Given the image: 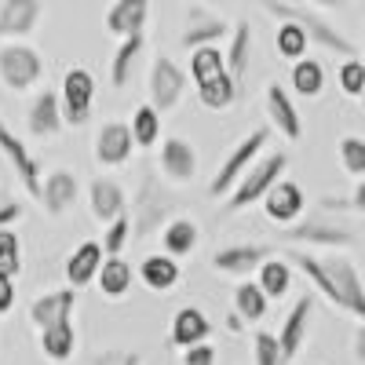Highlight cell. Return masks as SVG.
<instances>
[{"instance_id":"8d00e7d4","label":"cell","mask_w":365,"mask_h":365,"mask_svg":"<svg viewBox=\"0 0 365 365\" xmlns=\"http://www.w3.org/2000/svg\"><path fill=\"white\" fill-rule=\"evenodd\" d=\"M223 70H227L223 66V51L216 44H205V48L190 51V77H194V84H205V81H212Z\"/></svg>"},{"instance_id":"b9f144b4","label":"cell","mask_w":365,"mask_h":365,"mask_svg":"<svg viewBox=\"0 0 365 365\" xmlns=\"http://www.w3.org/2000/svg\"><path fill=\"white\" fill-rule=\"evenodd\" d=\"M340 161H344V168H347L354 179L365 175V143H361L358 135L340 139Z\"/></svg>"},{"instance_id":"d6a6232c","label":"cell","mask_w":365,"mask_h":365,"mask_svg":"<svg viewBox=\"0 0 365 365\" xmlns=\"http://www.w3.org/2000/svg\"><path fill=\"white\" fill-rule=\"evenodd\" d=\"M96 282H99V289H103V296H125L128 289H132V267L120 259V256H106L103 263H99V270H96Z\"/></svg>"},{"instance_id":"d590c367","label":"cell","mask_w":365,"mask_h":365,"mask_svg":"<svg viewBox=\"0 0 365 365\" xmlns=\"http://www.w3.org/2000/svg\"><path fill=\"white\" fill-rule=\"evenodd\" d=\"M128 132H132V143H135V146L150 150V146L161 139V113H158L154 106H139V110L132 113Z\"/></svg>"},{"instance_id":"5bb4252c","label":"cell","mask_w":365,"mask_h":365,"mask_svg":"<svg viewBox=\"0 0 365 365\" xmlns=\"http://www.w3.org/2000/svg\"><path fill=\"white\" fill-rule=\"evenodd\" d=\"M132 132L128 125H120V120H110V125L99 128L96 135V161L106 165V168H117V165H125L132 158Z\"/></svg>"},{"instance_id":"e575fe53","label":"cell","mask_w":365,"mask_h":365,"mask_svg":"<svg viewBox=\"0 0 365 365\" xmlns=\"http://www.w3.org/2000/svg\"><path fill=\"white\" fill-rule=\"evenodd\" d=\"M234 314H237L241 322H259V318L267 314V296L259 292L256 282H241V285L234 289Z\"/></svg>"},{"instance_id":"ab89813d","label":"cell","mask_w":365,"mask_h":365,"mask_svg":"<svg viewBox=\"0 0 365 365\" xmlns=\"http://www.w3.org/2000/svg\"><path fill=\"white\" fill-rule=\"evenodd\" d=\"M128 237H132V216L128 212H120L117 220H110L106 223V234H103V256H120L125 252V245H128Z\"/></svg>"},{"instance_id":"ba28073f","label":"cell","mask_w":365,"mask_h":365,"mask_svg":"<svg viewBox=\"0 0 365 365\" xmlns=\"http://www.w3.org/2000/svg\"><path fill=\"white\" fill-rule=\"evenodd\" d=\"M175 208V197L158 182V175H143V187L135 194V208L128 212L132 223H135V234H150L158 230V223H168V212Z\"/></svg>"},{"instance_id":"ee69618b","label":"cell","mask_w":365,"mask_h":365,"mask_svg":"<svg viewBox=\"0 0 365 365\" xmlns=\"http://www.w3.org/2000/svg\"><path fill=\"white\" fill-rule=\"evenodd\" d=\"M322 208L325 212H354V216H361L365 212V182L358 179V187L351 190V197H322Z\"/></svg>"},{"instance_id":"4dcf8cb0","label":"cell","mask_w":365,"mask_h":365,"mask_svg":"<svg viewBox=\"0 0 365 365\" xmlns=\"http://www.w3.org/2000/svg\"><path fill=\"white\" fill-rule=\"evenodd\" d=\"M292 88L303 99H318L325 91V66L318 63V58H307V55L296 58L292 63Z\"/></svg>"},{"instance_id":"4fadbf2b","label":"cell","mask_w":365,"mask_h":365,"mask_svg":"<svg viewBox=\"0 0 365 365\" xmlns=\"http://www.w3.org/2000/svg\"><path fill=\"white\" fill-rule=\"evenodd\" d=\"M41 0H0V37L19 41L29 37L41 22Z\"/></svg>"},{"instance_id":"7c38bea8","label":"cell","mask_w":365,"mask_h":365,"mask_svg":"<svg viewBox=\"0 0 365 365\" xmlns=\"http://www.w3.org/2000/svg\"><path fill=\"white\" fill-rule=\"evenodd\" d=\"M311 322H314V299L303 292L296 299V307L289 311L282 332H278V347H282V361H292L299 354V347L307 344V332H311Z\"/></svg>"},{"instance_id":"c3c4849f","label":"cell","mask_w":365,"mask_h":365,"mask_svg":"<svg viewBox=\"0 0 365 365\" xmlns=\"http://www.w3.org/2000/svg\"><path fill=\"white\" fill-rule=\"evenodd\" d=\"M22 220V205L19 201H0V227H11Z\"/></svg>"},{"instance_id":"9a60e30c","label":"cell","mask_w":365,"mask_h":365,"mask_svg":"<svg viewBox=\"0 0 365 365\" xmlns=\"http://www.w3.org/2000/svg\"><path fill=\"white\" fill-rule=\"evenodd\" d=\"M88 208H91V216H96L99 223H110L117 220L120 212H128V201H125V190H120V182L117 179H91V187H88Z\"/></svg>"},{"instance_id":"f6af8a7d","label":"cell","mask_w":365,"mask_h":365,"mask_svg":"<svg viewBox=\"0 0 365 365\" xmlns=\"http://www.w3.org/2000/svg\"><path fill=\"white\" fill-rule=\"evenodd\" d=\"M182 365H216V347H212V344L182 347Z\"/></svg>"},{"instance_id":"3957f363","label":"cell","mask_w":365,"mask_h":365,"mask_svg":"<svg viewBox=\"0 0 365 365\" xmlns=\"http://www.w3.org/2000/svg\"><path fill=\"white\" fill-rule=\"evenodd\" d=\"M285 165H289V158L285 154H270V158H256L245 172H241V179L234 182V190L227 194V208L230 212H241V208H249V205H256L274 182L282 179V172H285Z\"/></svg>"},{"instance_id":"ffe728a7","label":"cell","mask_w":365,"mask_h":365,"mask_svg":"<svg viewBox=\"0 0 365 365\" xmlns=\"http://www.w3.org/2000/svg\"><path fill=\"white\" fill-rule=\"evenodd\" d=\"M77 194H81L77 175H70V172H51L48 179H41V197H37V201L44 205L48 216H63L66 208H73Z\"/></svg>"},{"instance_id":"2e32d148","label":"cell","mask_w":365,"mask_h":365,"mask_svg":"<svg viewBox=\"0 0 365 365\" xmlns=\"http://www.w3.org/2000/svg\"><path fill=\"white\" fill-rule=\"evenodd\" d=\"M227 34H230V26H227L220 15H208V11H201V8H190L187 29H182L179 44L187 48V51H194V48H205V44H220Z\"/></svg>"},{"instance_id":"e0dca14e","label":"cell","mask_w":365,"mask_h":365,"mask_svg":"<svg viewBox=\"0 0 365 365\" xmlns=\"http://www.w3.org/2000/svg\"><path fill=\"white\" fill-rule=\"evenodd\" d=\"M249 58H252V26H249V22H237V26L230 29V48H227V55H223V66H227L230 81L237 84V96L245 91Z\"/></svg>"},{"instance_id":"277c9868","label":"cell","mask_w":365,"mask_h":365,"mask_svg":"<svg viewBox=\"0 0 365 365\" xmlns=\"http://www.w3.org/2000/svg\"><path fill=\"white\" fill-rule=\"evenodd\" d=\"M91 99H96V77L84 66H70L58 91V110H63V125H88L91 120Z\"/></svg>"},{"instance_id":"60d3db41","label":"cell","mask_w":365,"mask_h":365,"mask_svg":"<svg viewBox=\"0 0 365 365\" xmlns=\"http://www.w3.org/2000/svg\"><path fill=\"white\" fill-rule=\"evenodd\" d=\"M336 81H340V88L347 91L351 99H358L361 91H365V63H361V58H344Z\"/></svg>"},{"instance_id":"1f68e13d","label":"cell","mask_w":365,"mask_h":365,"mask_svg":"<svg viewBox=\"0 0 365 365\" xmlns=\"http://www.w3.org/2000/svg\"><path fill=\"white\" fill-rule=\"evenodd\" d=\"M143 44H146L143 34L120 37V44H117V51H113V63H110V84H113V88H125V84H128L132 66H135V58H139Z\"/></svg>"},{"instance_id":"9c48e42d","label":"cell","mask_w":365,"mask_h":365,"mask_svg":"<svg viewBox=\"0 0 365 365\" xmlns=\"http://www.w3.org/2000/svg\"><path fill=\"white\" fill-rule=\"evenodd\" d=\"M150 106H154L158 113H168L179 106L182 91H187V73H182L168 55H158L154 63H150Z\"/></svg>"},{"instance_id":"74e56055","label":"cell","mask_w":365,"mask_h":365,"mask_svg":"<svg viewBox=\"0 0 365 365\" xmlns=\"http://www.w3.org/2000/svg\"><path fill=\"white\" fill-rule=\"evenodd\" d=\"M274 48H278V55L282 58H289V63H296V58H303L307 55V48H311V41H307V34L296 26V22H278V37H274Z\"/></svg>"},{"instance_id":"484cf974","label":"cell","mask_w":365,"mask_h":365,"mask_svg":"<svg viewBox=\"0 0 365 365\" xmlns=\"http://www.w3.org/2000/svg\"><path fill=\"white\" fill-rule=\"evenodd\" d=\"M208 332H212V322L205 318V311H197V307H182V311H175V318H172V344H175V347L205 344V340H208Z\"/></svg>"},{"instance_id":"cb8c5ba5","label":"cell","mask_w":365,"mask_h":365,"mask_svg":"<svg viewBox=\"0 0 365 365\" xmlns=\"http://www.w3.org/2000/svg\"><path fill=\"white\" fill-rule=\"evenodd\" d=\"M26 125L34 135L41 139H51L63 132V110H58V91H41V96L34 99V106H29V117Z\"/></svg>"},{"instance_id":"f1b7e54d","label":"cell","mask_w":365,"mask_h":365,"mask_svg":"<svg viewBox=\"0 0 365 365\" xmlns=\"http://www.w3.org/2000/svg\"><path fill=\"white\" fill-rule=\"evenodd\" d=\"M256 285H259V292L267 296V299H282L285 292H289V285H292V267H289V259H263L259 267H256Z\"/></svg>"},{"instance_id":"7402d4cb","label":"cell","mask_w":365,"mask_h":365,"mask_svg":"<svg viewBox=\"0 0 365 365\" xmlns=\"http://www.w3.org/2000/svg\"><path fill=\"white\" fill-rule=\"evenodd\" d=\"M150 19V0H113V8L106 11V29L113 37H132L143 34Z\"/></svg>"},{"instance_id":"836d02e7","label":"cell","mask_w":365,"mask_h":365,"mask_svg":"<svg viewBox=\"0 0 365 365\" xmlns=\"http://www.w3.org/2000/svg\"><path fill=\"white\" fill-rule=\"evenodd\" d=\"M197 99H201L205 110H230V106L237 103V84H234L230 73L223 70V73H216L212 81L197 84Z\"/></svg>"},{"instance_id":"4316f807","label":"cell","mask_w":365,"mask_h":365,"mask_svg":"<svg viewBox=\"0 0 365 365\" xmlns=\"http://www.w3.org/2000/svg\"><path fill=\"white\" fill-rule=\"evenodd\" d=\"M139 282L150 289V292H168V289H175V282H179V259H172V256H146L143 259V267H139Z\"/></svg>"},{"instance_id":"f546056e","label":"cell","mask_w":365,"mask_h":365,"mask_svg":"<svg viewBox=\"0 0 365 365\" xmlns=\"http://www.w3.org/2000/svg\"><path fill=\"white\" fill-rule=\"evenodd\" d=\"M73 347H77L73 322H55V325H44L41 329V351L51 361H70L73 358Z\"/></svg>"},{"instance_id":"bcb514c9","label":"cell","mask_w":365,"mask_h":365,"mask_svg":"<svg viewBox=\"0 0 365 365\" xmlns=\"http://www.w3.org/2000/svg\"><path fill=\"white\" fill-rule=\"evenodd\" d=\"M96 365H139V354L135 351H103L96 358Z\"/></svg>"},{"instance_id":"30bf717a","label":"cell","mask_w":365,"mask_h":365,"mask_svg":"<svg viewBox=\"0 0 365 365\" xmlns=\"http://www.w3.org/2000/svg\"><path fill=\"white\" fill-rule=\"evenodd\" d=\"M259 201H263L267 220H274V223H296L303 216V208H307V194L292 179H278Z\"/></svg>"},{"instance_id":"7a4b0ae2","label":"cell","mask_w":365,"mask_h":365,"mask_svg":"<svg viewBox=\"0 0 365 365\" xmlns=\"http://www.w3.org/2000/svg\"><path fill=\"white\" fill-rule=\"evenodd\" d=\"M318 267L325 274V282L332 289L329 303H336L340 311H351L354 318H365V289H361V274L347 256H318Z\"/></svg>"},{"instance_id":"83f0119b","label":"cell","mask_w":365,"mask_h":365,"mask_svg":"<svg viewBox=\"0 0 365 365\" xmlns=\"http://www.w3.org/2000/svg\"><path fill=\"white\" fill-rule=\"evenodd\" d=\"M197 223L194 220H187V216H175V220H168V227H165V234H161V241H165V256H172V259H182V256H190L194 249H197Z\"/></svg>"},{"instance_id":"ac0fdd59","label":"cell","mask_w":365,"mask_h":365,"mask_svg":"<svg viewBox=\"0 0 365 365\" xmlns=\"http://www.w3.org/2000/svg\"><path fill=\"white\" fill-rule=\"evenodd\" d=\"M161 172L175 182H190L197 175V150L187 139H165L161 143Z\"/></svg>"},{"instance_id":"d6986e66","label":"cell","mask_w":365,"mask_h":365,"mask_svg":"<svg viewBox=\"0 0 365 365\" xmlns=\"http://www.w3.org/2000/svg\"><path fill=\"white\" fill-rule=\"evenodd\" d=\"M267 113H270V125L278 128V135H285L289 143L299 139L303 125H299V110L292 106L289 91L282 84H267Z\"/></svg>"},{"instance_id":"6da1fadb","label":"cell","mask_w":365,"mask_h":365,"mask_svg":"<svg viewBox=\"0 0 365 365\" xmlns=\"http://www.w3.org/2000/svg\"><path fill=\"white\" fill-rule=\"evenodd\" d=\"M259 8L274 19H285V22H296L303 34H307V41H314L318 48L325 51H336L344 58H358V44L351 37H344L336 26H329L318 11H307V8H296V4H285V0H259Z\"/></svg>"},{"instance_id":"d4e9b609","label":"cell","mask_w":365,"mask_h":365,"mask_svg":"<svg viewBox=\"0 0 365 365\" xmlns=\"http://www.w3.org/2000/svg\"><path fill=\"white\" fill-rule=\"evenodd\" d=\"M103 259L106 256H103L99 241H84V245H77L70 252V259H66V282H70V289H84V285L96 282V270H99Z\"/></svg>"},{"instance_id":"681fc988","label":"cell","mask_w":365,"mask_h":365,"mask_svg":"<svg viewBox=\"0 0 365 365\" xmlns=\"http://www.w3.org/2000/svg\"><path fill=\"white\" fill-rule=\"evenodd\" d=\"M311 4H318V8H347L351 0H311Z\"/></svg>"},{"instance_id":"f907efd6","label":"cell","mask_w":365,"mask_h":365,"mask_svg":"<svg viewBox=\"0 0 365 365\" xmlns=\"http://www.w3.org/2000/svg\"><path fill=\"white\" fill-rule=\"evenodd\" d=\"M208 4H223V0H208Z\"/></svg>"},{"instance_id":"52a82bcc","label":"cell","mask_w":365,"mask_h":365,"mask_svg":"<svg viewBox=\"0 0 365 365\" xmlns=\"http://www.w3.org/2000/svg\"><path fill=\"white\" fill-rule=\"evenodd\" d=\"M267 143H270V128H267V125H263V128H256L252 135L241 139V143L230 150V158L223 161V168L216 172V179L208 182V194H212V197L230 194V190H234V182L241 179V172H245V168L263 154V146H267Z\"/></svg>"},{"instance_id":"5b68a950","label":"cell","mask_w":365,"mask_h":365,"mask_svg":"<svg viewBox=\"0 0 365 365\" xmlns=\"http://www.w3.org/2000/svg\"><path fill=\"white\" fill-rule=\"evenodd\" d=\"M285 241L292 245H314V249H354L358 230L332 223V220H303V223H285L282 230Z\"/></svg>"},{"instance_id":"44dd1931","label":"cell","mask_w":365,"mask_h":365,"mask_svg":"<svg viewBox=\"0 0 365 365\" xmlns=\"http://www.w3.org/2000/svg\"><path fill=\"white\" fill-rule=\"evenodd\" d=\"M267 256H270L267 245H227L212 256V267L223 270V274H234V278H249Z\"/></svg>"},{"instance_id":"8fae6325","label":"cell","mask_w":365,"mask_h":365,"mask_svg":"<svg viewBox=\"0 0 365 365\" xmlns=\"http://www.w3.org/2000/svg\"><path fill=\"white\" fill-rule=\"evenodd\" d=\"M0 154L15 165V175L22 179V187L34 197H41V165H37L34 154H29V146L4 125V120H0Z\"/></svg>"},{"instance_id":"f35d334b","label":"cell","mask_w":365,"mask_h":365,"mask_svg":"<svg viewBox=\"0 0 365 365\" xmlns=\"http://www.w3.org/2000/svg\"><path fill=\"white\" fill-rule=\"evenodd\" d=\"M19 270H22V241L11 227H0V274L19 278Z\"/></svg>"},{"instance_id":"8992f818","label":"cell","mask_w":365,"mask_h":365,"mask_svg":"<svg viewBox=\"0 0 365 365\" xmlns=\"http://www.w3.org/2000/svg\"><path fill=\"white\" fill-rule=\"evenodd\" d=\"M41 77H44V58L37 55V48H29L22 41L0 48V81L11 91H29Z\"/></svg>"},{"instance_id":"7dc6e473","label":"cell","mask_w":365,"mask_h":365,"mask_svg":"<svg viewBox=\"0 0 365 365\" xmlns=\"http://www.w3.org/2000/svg\"><path fill=\"white\" fill-rule=\"evenodd\" d=\"M11 303H15V278L0 274V314H8Z\"/></svg>"},{"instance_id":"603a6c76","label":"cell","mask_w":365,"mask_h":365,"mask_svg":"<svg viewBox=\"0 0 365 365\" xmlns=\"http://www.w3.org/2000/svg\"><path fill=\"white\" fill-rule=\"evenodd\" d=\"M73 307H77V289H58V292H48V296L34 299L29 318H34L37 329H44V325H55V322H70Z\"/></svg>"},{"instance_id":"7bdbcfd3","label":"cell","mask_w":365,"mask_h":365,"mask_svg":"<svg viewBox=\"0 0 365 365\" xmlns=\"http://www.w3.org/2000/svg\"><path fill=\"white\" fill-rule=\"evenodd\" d=\"M252 354H256V365H285L274 332H256L252 336Z\"/></svg>"}]
</instances>
